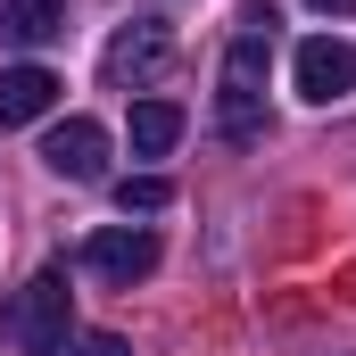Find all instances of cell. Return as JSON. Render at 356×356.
I'll use <instances>...</instances> for the list:
<instances>
[{
  "mask_svg": "<svg viewBox=\"0 0 356 356\" xmlns=\"http://www.w3.org/2000/svg\"><path fill=\"white\" fill-rule=\"evenodd\" d=\"M67 323H75V290H67V273H33L25 290H17V315H8V340L25 356H67Z\"/></svg>",
  "mask_w": 356,
  "mask_h": 356,
  "instance_id": "cell-1",
  "label": "cell"
},
{
  "mask_svg": "<svg viewBox=\"0 0 356 356\" xmlns=\"http://www.w3.org/2000/svg\"><path fill=\"white\" fill-rule=\"evenodd\" d=\"M175 67V33L158 25V17H141V25H124L108 50H99V75H108V91H149L158 75Z\"/></svg>",
  "mask_w": 356,
  "mask_h": 356,
  "instance_id": "cell-2",
  "label": "cell"
},
{
  "mask_svg": "<svg viewBox=\"0 0 356 356\" xmlns=\"http://www.w3.org/2000/svg\"><path fill=\"white\" fill-rule=\"evenodd\" d=\"M290 83H298V99H315V108L348 99V91H356V42H340V33H307V42L290 50Z\"/></svg>",
  "mask_w": 356,
  "mask_h": 356,
  "instance_id": "cell-3",
  "label": "cell"
},
{
  "mask_svg": "<svg viewBox=\"0 0 356 356\" xmlns=\"http://www.w3.org/2000/svg\"><path fill=\"white\" fill-rule=\"evenodd\" d=\"M83 266L99 273V282H116V290H133V282L158 273V232H141V224H108V232L83 241Z\"/></svg>",
  "mask_w": 356,
  "mask_h": 356,
  "instance_id": "cell-4",
  "label": "cell"
},
{
  "mask_svg": "<svg viewBox=\"0 0 356 356\" xmlns=\"http://www.w3.org/2000/svg\"><path fill=\"white\" fill-rule=\"evenodd\" d=\"M42 166L67 175V182H99L108 175V124H91V116L50 124V133H42Z\"/></svg>",
  "mask_w": 356,
  "mask_h": 356,
  "instance_id": "cell-5",
  "label": "cell"
},
{
  "mask_svg": "<svg viewBox=\"0 0 356 356\" xmlns=\"http://www.w3.org/2000/svg\"><path fill=\"white\" fill-rule=\"evenodd\" d=\"M58 75L50 67H0V124H33V116H50L58 108Z\"/></svg>",
  "mask_w": 356,
  "mask_h": 356,
  "instance_id": "cell-6",
  "label": "cell"
},
{
  "mask_svg": "<svg viewBox=\"0 0 356 356\" xmlns=\"http://www.w3.org/2000/svg\"><path fill=\"white\" fill-rule=\"evenodd\" d=\"M67 33V0H0V42L8 50H42Z\"/></svg>",
  "mask_w": 356,
  "mask_h": 356,
  "instance_id": "cell-7",
  "label": "cell"
},
{
  "mask_svg": "<svg viewBox=\"0 0 356 356\" xmlns=\"http://www.w3.org/2000/svg\"><path fill=\"white\" fill-rule=\"evenodd\" d=\"M182 124H191V116H182L175 99H141V108H133V158H166L182 141Z\"/></svg>",
  "mask_w": 356,
  "mask_h": 356,
  "instance_id": "cell-8",
  "label": "cell"
},
{
  "mask_svg": "<svg viewBox=\"0 0 356 356\" xmlns=\"http://www.w3.org/2000/svg\"><path fill=\"white\" fill-rule=\"evenodd\" d=\"M116 207H124V216H166V207H175V182L166 175H124L116 182Z\"/></svg>",
  "mask_w": 356,
  "mask_h": 356,
  "instance_id": "cell-9",
  "label": "cell"
},
{
  "mask_svg": "<svg viewBox=\"0 0 356 356\" xmlns=\"http://www.w3.org/2000/svg\"><path fill=\"white\" fill-rule=\"evenodd\" d=\"M67 356H133V348H124L116 332H83V340H75V348H67Z\"/></svg>",
  "mask_w": 356,
  "mask_h": 356,
  "instance_id": "cell-10",
  "label": "cell"
},
{
  "mask_svg": "<svg viewBox=\"0 0 356 356\" xmlns=\"http://www.w3.org/2000/svg\"><path fill=\"white\" fill-rule=\"evenodd\" d=\"M315 17H356V0H307Z\"/></svg>",
  "mask_w": 356,
  "mask_h": 356,
  "instance_id": "cell-11",
  "label": "cell"
}]
</instances>
